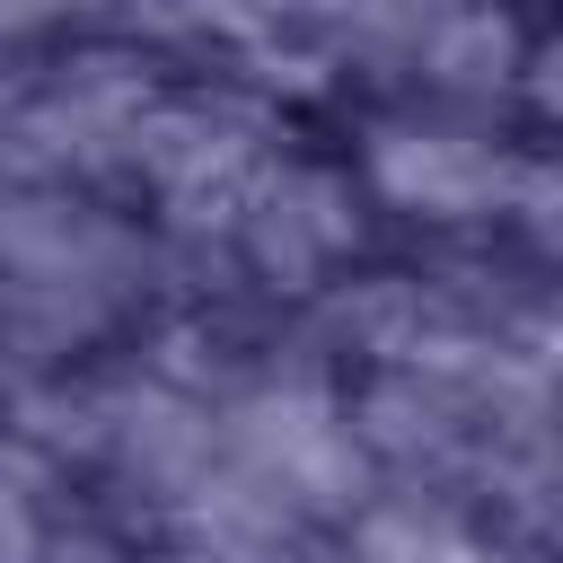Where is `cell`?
<instances>
[{
	"mask_svg": "<svg viewBox=\"0 0 563 563\" xmlns=\"http://www.w3.org/2000/svg\"><path fill=\"white\" fill-rule=\"evenodd\" d=\"M519 176L528 158H501L493 141L449 132V123H396L369 141V185L413 220H501Z\"/></svg>",
	"mask_w": 563,
	"mask_h": 563,
	"instance_id": "6da1fadb",
	"label": "cell"
},
{
	"mask_svg": "<svg viewBox=\"0 0 563 563\" xmlns=\"http://www.w3.org/2000/svg\"><path fill=\"white\" fill-rule=\"evenodd\" d=\"M352 563H501L449 501H422V493H396V501H369L352 519Z\"/></svg>",
	"mask_w": 563,
	"mask_h": 563,
	"instance_id": "3957f363",
	"label": "cell"
},
{
	"mask_svg": "<svg viewBox=\"0 0 563 563\" xmlns=\"http://www.w3.org/2000/svg\"><path fill=\"white\" fill-rule=\"evenodd\" d=\"M528 62L537 53L519 44L501 0H457V9H431V26H422V70L457 97H501Z\"/></svg>",
	"mask_w": 563,
	"mask_h": 563,
	"instance_id": "7a4b0ae2",
	"label": "cell"
},
{
	"mask_svg": "<svg viewBox=\"0 0 563 563\" xmlns=\"http://www.w3.org/2000/svg\"><path fill=\"white\" fill-rule=\"evenodd\" d=\"M0 563H35V528H26V510H18L9 484H0Z\"/></svg>",
	"mask_w": 563,
	"mask_h": 563,
	"instance_id": "277c9868",
	"label": "cell"
}]
</instances>
